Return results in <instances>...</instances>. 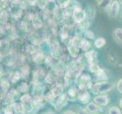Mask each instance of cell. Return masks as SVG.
<instances>
[{
	"label": "cell",
	"instance_id": "obj_1",
	"mask_svg": "<svg viewBox=\"0 0 122 114\" xmlns=\"http://www.w3.org/2000/svg\"><path fill=\"white\" fill-rule=\"evenodd\" d=\"M113 87V84L112 83H109L107 81L98 83L94 85V87L92 88V91L93 94H97V93H106L110 91Z\"/></svg>",
	"mask_w": 122,
	"mask_h": 114
},
{
	"label": "cell",
	"instance_id": "obj_2",
	"mask_svg": "<svg viewBox=\"0 0 122 114\" xmlns=\"http://www.w3.org/2000/svg\"><path fill=\"white\" fill-rule=\"evenodd\" d=\"M86 13L81 8H75L73 11V18L76 22L81 23L85 19Z\"/></svg>",
	"mask_w": 122,
	"mask_h": 114
},
{
	"label": "cell",
	"instance_id": "obj_3",
	"mask_svg": "<svg viewBox=\"0 0 122 114\" xmlns=\"http://www.w3.org/2000/svg\"><path fill=\"white\" fill-rule=\"evenodd\" d=\"M95 102L100 106H106L108 103V98L106 96H98L94 99Z\"/></svg>",
	"mask_w": 122,
	"mask_h": 114
},
{
	"label": "cell",
	"instance_id": "obj_4",
	"mask_svg": "<svg viewBox=\"0 0 122 114\" xmlns=\"http://www.w3.org/2000/svg\"><path fill=\"white\" fill-rule=\"evenodd\" d=\"M119 11V5L117 1H114L112 4L111 9H110V15L112 17H115Z\"/></svg>",
	"mask_w": 122,
	"mask_h": 114
},
{
	"label": "cell",
	"instance_id": "obj_5",
	"mask_svg": "<svg viewBox=\"0 0 122 114\" xmlns=\"http://www.w3.org/2000/svg\"><path fill=\"white\" fill-rule=\"evenodd\" d=\"M67 103V98H66V94H62L61 97H60V98L58 99L57 104L56 105V108L58 109H60L62 108L64 106H65V104Z\"/></svg>",
	"mask_w": 122,
	"mask_h": 114
},
{
	"label": "cell",
	"instance_id": "obj_6",
	"mask_svg": "<svg viewBox=\"0 0 122 114\" xmlns=\"http://www.w3.org/2000/svg\"><path fill=\"white\" fill-rule=\"evenodd\" d=\"M87 109L89 110L90 113H98L102 111V109H101L99 106L96 105L93 103H90L87 105Z\"/></svg>",
	"mask_w": 122,
	"mask_h": 114
},
{
	"label": "cell",
	"instance_id": "obj_7",
	"mask_svg": "<svg viewBox=\"0 0 122 114\" xmlns=\"http://www.w3.org/2000/svg\"><path fill=\"white\" fill-rule=\"evenodd\" d=\"M68 50H69V53H70L71 56H73V57L77 56L79 52H78V49H77V46H75L74 44L71 43V45L68 46Z\"/></svg>",
	"mask_w": 122,
	"mask_h": 114
},
{
	"label": "cell",
	"instance_id": "obj_8",
	"mask_svg": "<svg viewBox=\"0 0 122 114\" xmlns=\"http://www.w3.org/2000/svg\"><path fill=\"white\" fill-rule=\"evenodd\" d=\"M63 91V88L61 85L59 84H56V86H54V87L52 88V94L55 96V97H57L58 95H60Z\"/></svg>",
	"mask_w": 122,
	"mask_h": 114
},
{
	"label": "cell",
	"instance_id": "obj_9",
	"mask_svg": "<svg viewBox=\"0 0 122 114\" xmlns=\"http://www.w3.org/2000/svg\"><path fill=\"white\" fill-rule=\"evenodd\" d=\"M79 99L81 100L83 103H86L88 102V100H90V95L86 91L81 93V94H79Z\"/></svg>",
	"mask_w": 122,
	"mask_h": 114
},
{
	"label": "cell",
	"instance_id": "obj_10",
	"mask_svg": "<svg viewBox=\"0 0 122 114\" xmlns=\"http://www.w3.org/2000/svg\"><path fill=\"white\" fill-rule=\"evenodd\" d=\"M79 46L81 47L83 50H87L90 47V43L88 42L86 39H82L81 40Z\"/></svg>",
	"mask_w": 122,
	"mask_h": 114
},
{
	"label": "cell",
	"instance_id": "obj_11",
	"mask_svg": "<svg viewBox=\"0 0 122 114\" xmlns=\"http://www.w3.org/2000/svg\"><path fill=\"white\" fill-rule=\"evenodd\" d=\"M111 0H98V5L99 7L106 8L110 5Z\"/></svg>",
	"mask_w": 122,
	"mask_h": 114
},
{
	"label": "cell",
	"instance_id": "obj_12",
	"mask_svg": "<svg viewBox=\"0 0 122 114\" xmlns=\"http://www.w3.org/2000/svg\"><path fill=\"white\" fill-rule=\"evenodd\" d=\"M105 44H106V40H105L104 38H102V37H99L95 41V46L97 48H101Z\"/></svg>",
	"mask_w": 122,
	"mask_h": 114
},
{
	"label": "cell",
	"instance_id": "obj_13",
	"mask_svg": "<svg viewBox=\"0 0 122 114\" xmlns=\"http://www.w3.org/2000/svg\"><path fill=\"white\" fill-rule=\"evenodd\" d=\"M68 32H69V29H68V26L63 27L61 31V37L63 38V39H66L68 36Z\"/></svg>",
	"mask_w": 122,
	"mask_h": 114
},
{
	"label": "cell",
	"instance_id": "obj_14",
	"mask_svg": "<svg viewBox=\"0 0 122 114\" xmlns=\"http://www.w3.org/2000/svg\"><path fill=\"white\" fill-rule=\"evenodd\" d=\"M115 36L117 38V40L122 43V29L117 28L115 31Z\"/></svg>",
	"mask_w": 122,
	"mask_h": 114
},
{
	"label": "cell",
	"instance_id": "obj_15",
	"mask_svg": "<svg viewBox=\"0 0 122 114\" xmlns=\"http://www.w3.org/2000/svg\"><path fill=\"white\" fill-rule=\"evenodd\" d=\"M100 69H101L99 68V66L97 64H95V63H92V64L90 65V70L92 71V72L97 73Z\"/></svg>",
	"mask_w": 122,
	"mask_h": 114
},
{
	"label": "cell",
	"instance_id": "obj_16",
	"mask_svg": "<svg viewBox=\"0 0 122 114\" xmlns=\"http://www.w3.org/2000/svg\"><path fill=\"white\" fill-rule=\"evenodd\" d=\"M109 113H112V114H120L121 113V111L120 109L116 107H112L110 109H109Z\"/></svg>",
	"mask_w": 122,
	"mask_h": 114
},
{
	"label": "cell",
	"instance_id": "obj_17",
	"mask_svg": "<svg viewBox=\"0 0 122 114\" xmlns=\"http://www.w3.org/2000/svg\"><path fill=\"white\" fill-rule=\"evenodd\" d=\"M85 35H86V37L87 38H90V39H93V38H94V34L92 33V31H86Z\"/></svg>",
	"mask_w": 122,
	"mask_h": 114
},
{
	"label": "cell",
	"instance_id": "obj_18",
	"mask_svg": "<svg viewBox=\"0 0 122 114\" xmlns=\"http://www.w3.org/2000/svg\"><path fill=\"white\" fill-rule=\"evenodd\" d=\"M117 90H118V91L122 94V79L118 81L117 84Z\"/></svg>",
	"mask_w": 122,
	"mask_h": 114
},
{
	"label": "cell",
	"instance_id": "obj_19",
	"mask_svg": "<svg viewBox=\"0 0 122 114\" xmlns=\"http://www.w3.org/2000/svg\"><path fill=\"white\" fill-rule=\"evenodd\" d=\"M30 96H29L28 94L24 95V96H23L22 98H21V100L22 101H25V102L29 101V100H30Z\"/></svg>",
	"mask_w": 122,
	"mask_h": 114
},
{
	"label": "cell",
	"instance_id": "obj_20",
	"mask_svg": "<svg viewBox=\"0 0 122 114\" xmlns=\"http://www.w3.org/2000/svg\"><path fill=\"white\" fill-rule=\"evenodd\" d=\"M68 93H69V94L71 95V96H74L75 94H76V90H75V88L72 87V88H71V89L68 91Z\"/></svg>",
	"mask_w": 122,
	"mask_h": 114
},
{
	"label": "cell",
	"instance_id": "obj_21",
	"mask_svg": "<svg viewBox=\"0 0 122 114\" xmlns=\"http://www.w3.org/2000/svg\"><path fill=\"white\" fill-rule=\"evenodd\" d=\"M120 106H121V107L122 108V98H121V100H120Z\"/></svg>",
	"mask_w": 122,
	"mask_h": 114
},
{
	"label": "cell",
	"instance_id": "obj_22",
	"mask_svg": "<svg viewBox=\"0 0 122 114\" xmlns=\"http://www.w3.org/2000/svg\"><path fill=\"white\" fill-rule=\"evenodd\" d=\"M65 113H74V112H71V110H68V112H65Z\"/></svg>",
	"mask_w": 122,
	"mask_h": 114
},
{
	"label": "cell",
	"instance_id": "obj_23",
	"mask_svg": "<svg viewBox=\"0 0 122 114\" xmlns=\"http://www.w3.org/2000/svg\"><path fill=\"white\" fill-rule=\"evenodd\" d=\"M49 1H51V2H53V1H54V0H49Z\"/></svg>",
	"mask_w": 122,
	"mask_h": 114
},
{
	"label": "cell",
	"instance_id": "obj_24",
	"mask_svg": "<svg viewBox=\"0 0 122 114\" xmlns=\"http://www.w3.org/2000/svg\"><path fill=\"white\" fill-rule=\"evenodd\" d=\"M120 1H121V4H122V0H120Z\"/></svg>",
	"mask_w": 122,
	"mask_h": 114
}]
</instances>
